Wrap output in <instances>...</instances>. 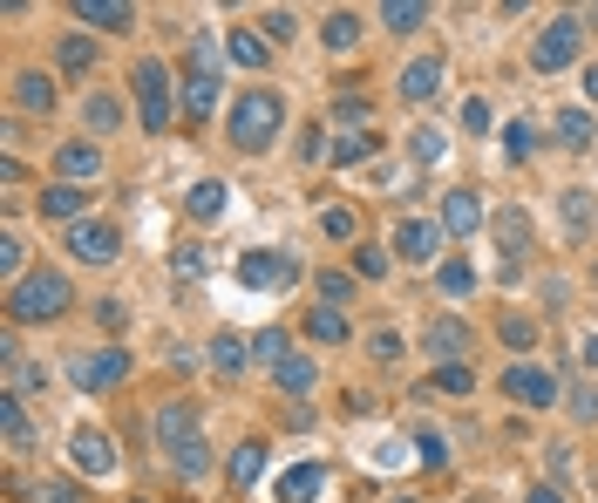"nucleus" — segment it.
<instances>
[{
    "label": "nucleus",
    "mask_w": 598,
    "mask_h": 503,
    "mask_svg": "<svg viewBox=\"0 0 598 503\" xmlns=\"http://www.w3.org/2000/svg\"><path fill=\"white\" fill-rule=\"evenodd\" d=\"M68 273H48V265H42V273H28L14 293H8V320L14 327H34V320H55V314H68Z\"/></svg>",
    "instance_id": "obj_1"
},
{
    "label": "nucleus",
    "mask_w": 598,
    "mask_h": 503,
    "mask_svg": "<svg viewBox=\"0 0 598 503\" xmlns=\"http://www.w3.org/2000/svg\"><path fill=\"white\" fill-rule=\"evenodd\" d=\"M279 123H286V102H279V89H246L231 109V143L238 150H265L279 136Z\"/></svg>",
    "instance_id": "obj_2"
},
{
    "label": "nucleus",
    "mask_w": 598,
    "mask_h": 503,
    "mask_svg": "<svg viewBox=\"0 0 598 503\" xmlns=\"http://www.w3.org/2000/svg\"><path fill=\"white\" fill-rule=\"evenodd\" d=\"M137 109H143V130H150V136L171 130L177 102H171V68H164V62H137Z\"/></svg>",
    "instance_id": "obj_3"
},
{
    "label": "nucleus",
    "mask_w": 598,
    "mask_h": 503,
    "mask_svg": "<svg viewBox=\"0 0 598 503\" xmlns=\"http://www.w3.org/2000/svg\"><path fill=\"white\" fill-rule=\"evenodd\" d=\"M578 42H585V21L578 14H557L544 34H537V48H531V68L537 75H557V68H572L578 62Z\"/></svg>",
    "instance_id": "obj_4"
},
{
    "label": "nucleus",
    "mask_w": 598,
    "mask_h": 503,
    "mask_svg": "<svg viewBox=\"0 0 598 503\" xmlns=\"http://www.w3.org/2000/svg\"><path fill=\"white\" fill-rule=\"evenodd\" d=\"M68 252L83 265H109L116 252H123V231H116L109 218H83V225H68Z\"/></svg>",
    "instance_id": "obj_5"
},
{
    "label": "nucleus",
    "mask_w": 598,
    "mask_h": 503,
    "mask_svg": "<svg viewBox=\"0 0 598 503\" xmlns=\"http://www.w3.org/2000/svg\"><path fill=\"white\" fill-rule=\"evenodd\" d=\"M238 280H246L252 293H286L300 280V265L286 252H246V259H238Z\"/></svg>",
    "instance_id": "obj_6"
},
{
    "label": "nucleus",
    "mask_w": 598,
    "mask_h": 503,
    "mask_svg": "<svg viewBox=\"0 0 598 503\" xmlns=\"http://www.w3.org/2000/svg\"><path fill=\"white\" fill-rule=\"evenodd\" d=\"M68 374H75V389H89V395H96V389H116V381L130 374V354H123V347H102V354H83Z\"/></svg>",
    "instance_id": "obj_7"
},
{
    "label": "nucleus",
    "mask_w": 598,
    "mask_h": 503,
    "mask_svg": "<svg viewBox=\"0 0 598 503\" xmlns=\"http://www.w3.org/2000/svg\"><path fill=\"white\" fill-rule=\"evenodd\" d=\"M68 462L83 477H116V442L102 436V429H75L68 436Z\"/></svg>",
    "instance_id": "obj_8"
},
{
    "label": "nucleus",
    "mask_w": 598,
    "mask_h": 503,
    "mask_svg": "<svg viewBox=\"0 0 598 503\" xmlns=\"http://www.w3.org/2000/svg\"><path fill=\"white\" fill-rule=\"evenodd\" d=\"M443 239H449V231L435 225V218H402V231H394V252H402L409 265H428L435 252H443Z\"/></svg>",
    "instance_id": "obj_9"
},
{
    "label": "nucleus",
    "mask_w": 598,
    "mask_h": 503,
    "mask_svg": "<svg viewBox=\"0 0 598 503\" xmlns=\"http://www.w3.org/2000/svg\"><path fill=\"white\" fill-rule=\"evenodd\" d=\"M503 395L524 402V408H551V402H557V381H551L544 368H531V361H517V368L503 374Z\"/></svg>",
    "instance_id": "obj_10"
},
{
    "label": "nucleus",
    "mask_w": 598,
    "mask_h": 503,
    "mask_svg": "<svg viewBox=\"0 0 598 503\" xmlns=\"http://www.w3.org/2000/svg\"><path fill=\"white\" fill-rule=\"evenodd\" d=\"M197 442V408L191 402H164V408H156V449H191Z\"/></svg>",
    "instance_id": "obj_11"
},
{
    "label": "nucleus",
    "mask_w": 598,
    "mask_h": 503,
    "mask_svg": "<svg viewBox=\"0 0 598 503\" xmlns=\"http://www.w3.org/2000/svg\"><path fill=\"white\" fill-rule=\"evenodd\" d=\"M225 190H231L225 177H197V184L184 190V218H191V225H218V218H225Z\"/></svg>",
    "instance_id": "obj_12"
},
{
    "label": "nucleus",
    "mask_w": 598,
    "mask_h": 503,
    "mask_svg": "<svg viewBox=\"0 0 598 503\" xmlns=\"http://www.w3.org/2000/svg\"><path fill=\"white\" fill-rule=\"evenodd\" d=\"M422 347H428V354H435V361H443V368H456V361L469 354V327H463V320H428Z\"/></svg>",
    "instance_id": "obj_13"
},
{
    "label": "nucleus",
    "mask_w": 598,
    "mask_h": 503,
    "mask_svg": "<svg viewBox=\"0 0 598 503\" xmlns=\"http://www.w3.org/2000/svg\"><path fill=\"white\" fill-rule=\"evenodd\" d=\"M320 490H327L320 462H293V470L279 477V503H320Z\"/></svg>",
    "instance_id": "obj_14"
},
{
    "label": "nucleus",
    "mask_w": 598,
    "mask_h": 503,
    "mask_svg": "<svg viewBox=\"0 0 598 503\" xmlns=\"http://www.w3.org/2000/svg\"><path fill=\"white\" fill-rule=\"evenodd\" d=\"M435 89H443V55H422L402 68V102H428Z\"/></svg>",
    "instance_id": "obj_15"
},
{
    "label": "nucleus",
    "mask_w": 598,
    "mask_h": 503,
    "mask_svg": "<svg viewBox=\"0 0 598 503\" xmlns=\"http://www.w3.org/2000/svg\"><path fill=\"white\" fill-rule=\"evenodd\" d=\"M211 109H218V75H191V83H184V123L205 130Z\"/></svg>",
    "instance_id": "obj_16"
},
{
    "label": "nucleus",
    "mask_w": 598,
    "mask_h": 503,
    "mask_svg": "<svg viewBox=\"0 0 598 503\" xmlns=\"http://www.w3.org/2000/svg\"><path fill=\"white\" fill-rule=\"evenodd\" d=\"M443 231H456V239L483 231V205H476V190H449V198H443Z\"/></svg>",
    "instance_id": "obj_17"
},
{
    "label": "nucleus",
    "mask_w": 598,
    "mask_h": 503,
    "mask_svg": "<svg viewBox=\"0 0 598 503\" xmlns=\"http://www.w3.org/2000/svg\"><path fill=\"white\" fill-rule=\"evenodd\" d=\"M83 211H89V190H83V184H48V190H42V218L83 225Z\"/></svg>",
    "instance_id": "obj_18"
},
{
    "label": "nucleus",
    "mask_w": 598,
    "mask_h": 503,
    "mask_svg": "<svg viewBox=\"0 0 598 503\" xmlns=\"http://www.w3.org/2000/svg\"><path fill=\"white\" fill-rule=\"evenodd\" d=\"M55 171H62V184H83V177H96V171H102V143H62Z\"/></svg>",
    "instance_id": "obj_19"
},
{
    "label": "nucleus",
    "mask_w": 598,
    "mask_h": 503,
    "mask_svg": "<svg viewBox=\"0 0 598 503\" xmlns=\"http://www.w3.org/2000/svg\"><path fill=\"white\" fill-rule=\"evenodd\" d=\"M14 102H21L28 116H48V109H55V83H48V75H34V68H21V75H14Z\"/></svg>",
    "instance_id": "obj_20"
},
{
    "label": "nucleus",
    "mask_w": 598,
    "mask_h": 503,
    "mask_svg": "<svg viewBox=\"0 0 598 503\" xmlns=\"http://www.w3.org/2000/svg\"><path fill=\"white\" fill-rule=\"evenodd\" d=\"M272 381H279V389H286V395H306L313 381H320V361H313V354H286V361L272 368Z\"/></svg>",
    "instance_id": "obj_21"
},
{
    "label": "nucleus",
    "mask_w": 598,
    "mask_h": 503,
    "mask_svg": "<svg viewBox=\"0 0 598 503\" xmlns=\"http://www.w3.org/2000/svg\"><path fill=\"white\" fill-rule=\"evenodd\" d=\"M0 429H8V449H14V456H28L34 429H28V408H21V395H0Z\"/></svg>",
    "instance_id": "obj_22"
},
{
    "label": "nucleus",
    "mask_w": 598,
    "mask_h": 503,
    "mask_svg": "<svg viewBox=\"0 0 598 503\" xmlns=\"http://www.w3.org/2000/svg\"><path fill=\"white\" fill-rule=\"evenodd\" d=\"M75 21H89V28H130L137 14L123 8V0H75Z\"/></svg>",
    "instance_id": "obj_23"
},
{
    "label": "nucleus",
    "mask_w": 598,
    "mask_h": 503,
    "mask_svg": "<svg viewBox=\"0 0 598 503\" xmlns=\"http://www.w3.org/2000/svg\"><path fill=\"white\" fill-rule=\"evenodd\" d=\"M497 239H503V259H510V273H517V259H524V245H531V218L524 211H503L497 218Z\"/></svg>",
    "instance_id": "obj_24"
},
{
    "label": "nucleus",
    "mask_w": 598,
    "mask_h": 503,
    "mask_svg": "<svg viewBox=\"0 0 598 503\" xmlns=\"http://www.w3.org/2000/svg\"><path fill=\"white\" fill-rule=\"evenodd\" d=\"M259 477H265V442H238V449H231V483L252 490Z\"/></svg>",
    "instance_id": "obj_25"
},
{
    "label": "nucleus",
    "mask_w": 598,
    "mask_h": 503,
    "mask_svg": "<svg viewBox=\"0 0 598 503\" xmlns=\"http://www.w3.org/2000/svg\"><path fill=\"white\" fill-rule=\"evenodd\" d=\"M557 143H572V150H585L591 136H598V123H591V109H557Z\"/></svg>",
    "instance_id": "obj_26"
},
{
    "label": "nucleus",
    "mask_w": 598,
    "mask_h": 503,
    "mask_svg": "<svg viewBox=\"0 0 598 503\" xmlns=\"http://www.w3.org/2000/svg\"><path fill=\"white\" fill-rule=\"evenodd\" d=\"M55 68L62 75H89L96 68V42H89V34H68V42L55 48Z\"/></svg>",
    "instance_id": "obj_27"
},
{
    "label": "nucleus",
    "mask_w": 598,
    "mask_h": 503,
    "mask_svg": "<svg viewBox=\"0 0 598 503\" xmlns=\"http://www.w3.org/2000/svg\"><path fill=\"white\" fill-rule=\"evenodd\" d=\"M231 62L238 68H265V34L259 28H231Z\"/></svg>",
    "instance_id": "obj_28"
},
{
    "label": "nucleus",
    "mask_w": 598,
    "mask_h": 503,
    "mask_svg": "<svg viewBox=\"0 0 598 503\" xmlns=\"http://www.w3.org/2000/svg\"><path fill=\"white\" fill-rule=\"evenodd\" d=\"M422 21H428L422 0H388V8H381V28H394V34H415Z\"/></svg>",
    "instance_id": "obj_29"
},
{
    "label": "nucleus",
    "mask_w": 598,
    "mask_h": 503,
    "mask_svg": "<svg viewBox=\"0 0 598 503\" xmlns=\"http://www.w3.org/2000/svg\"><path fill=\"white\" fill-rule=\"evenodd\" d=\"M320 42H327V48H354V42H361V14H347V8L327 14V21H320Z\"/></svg>",
    "instance_id": "obj_30"
},
{
    "label": "nucleus",
    "mask_w": 598,
    "mask_h": 503,
    "mask_svg": "<svg viewBox=\"0 0 598 503\" xmlns=\"http://www.w3.org/2000/svg\"><path fill=\"white\" fill-rule=\"evenodd\" d=\"M443 150H449V143H443V130H435V123H415V130H409V157H415V164H443Z\"/></svg>",
    "instance_id": "obj_31"
},
{
    "label": "nucleus",
    "mask_w": 598,
    "mask_h": 503,
    "mask_svg": "<svg viewBox=\"0 0 598 503\" xmlns=\"http://www.w3.org/2000/svg\"><path fill=\"white\" fill-rule=\"evenodd\" d=\"M306 333H313V340H327V347H340V340H347L340 306H313V314H306Z\"/></svg>",
    "instance_id": "obj_32"
},
{
    "label": "nucleus",
    "mask_w": 598,
    "mask_h": 503,
    "mask_svg": "<svg viewBox=\"0 0 598 503\" xmlns=\"http://www.w3.org/2000/svg\"><path fill=\"white\" fill-rule=\"evenodd\" d=\"M368 157H374V130H347L334 143V164H368Z\"/></svg>",
    "instance_id": "obj_33"
},
{
    "label": "nucleus",
    "mask_w": 598,
    "mask_h": 503,
    "mask_svg": "<svg viewBox=\"0 0 598 503\" xmlns=\"http://www.w3.org/2000/svg\"><path fill=\"white\" fill-rule=\"evenodd\" d=\"M89 130H96V136L123 130V102H116V96H89Z\"/></svg>",
    "instance_id": "obj_34"
},
{
    "label": "nucleus",
    "mask_w": 598,
    "mask_h": 503,
    "mask_svg": "<svg viewBox=\"0 0 598 503\" xmlns=\"http://www.w3.org/2000/svg\"><path fill=\"white\" fill-rule=\"evenodd\" d=\"M211 368H218V374H238V368H246V340L218 333V340H211Z\"/></svg>",
    "instance_id": "obj_35"
},
{
    "label": "nucleus",
    "mask_w": 598,
    "mask_h": 503,
    "mask_svg": "<svg viewBox=\"0 0 598 503\" xmlns=\"http://www.w3.org/2000/svg\"><path fill=\"white\" fill-rule=\"evenodd\" d=\"M320 231H327V239H354L361 218H354V205H327V211H320Z\"/></svg>",
    "instance_id": "obj_36"
},
{
    "label": "nucleus",
    "mask_w": 598,
    "mask_h": 503,
    "mask_svg": "<svg viewBox=\"0 0 598 503\" xmlns=\"http://www.w3.org/2000/svg\"><path fill=\"white\" fill-rule=\"evenodd\" d=\"M177 477H184V483H197V477H211V449H205V442H191V449H177Z\"/></svg>",
    "instance_id": "obj_37"
},
{
    "label": "nucleus",
    "mask_w": 598,
    "mask_h": 503,
    "mask_svg": "<svg viewBox=\"0 0 598 503\" xmlns=\"http://www.w3.org/2000/svg\"><path fill=\"white\" fill-rule=\"evenodd\" d=\"M0 265H8V293H14V286L28 280V273H21V265H28V245L14 239V231H8V239H0Z\"/></svg>",
    "instance_id": "obj_38"
},
{
    "label": "nucleus",
    "mask_w": 598,
    "mask_h": 503,
    "mask_svg": "<svg viewBox=\"0 0 598 503\" xmlns=\"http://www.w3.org/2000/svg\"><path fill=\"white\" fill-rule=\"evenodd\" d=\"M503 150H510V164H524L531 150H537V130H531V123H510V130H503Z\"/></svg>",
    "instance_id": "obj_39"
},
{
    "label": "nucleus",
    "mask_w": 598,
    "mask_h": 503,
    "mask_svg": "<svg viewBox=\"0 0 598 503\" xmlns=\"http://www.w3.org/2000/svg\"><path fill=\"white\" fill-rule=\"evenodd\" d=\"M510 347H537V320H524V314H503V327H497Z\"/></svg>",
    "instance_id": "obj_40"
},
{
    "label": "nucleus",
    "mask_w": 598,
    "mask_h": 503,
    "mask_svg": "<svg viewBox=\"0 0 598 503\" xmlns=\"http://www.w3.org/2000/svg\"><path fill=\"white\" fill-rule=\"evenodd\" d=\"M443 293H449V299L476 293V273H469V265H463V259H449V265H443Z\"/></svg>",
    "instance_id": "obj_41"
},
{
    "label": "nucleus",
    "mask_w": 598,
    "mask_h": 503,
    "mask_svg": "<svg viewBox=\"0 0 598 503\" xmlns=\"http://www.w3.org/2000/svg\"><path fill=\"white\" fill-rule=\"evenodd\" d=\"M435 389H443V395H469V389H476V374H469L463 361H456V368H435Z\"/></svg>",
    "instance_id": "obj_42"
},
{
    "label": "nucleus",
    "mask_w": 598,
    "mask_h": 503,
    "mask_svg": "<svg viewBox=\"0 0 598 503\" xmlns=\"http://www.w3.org/2000/svg\"><path fill=\"white\" fill-rule=\"evenodd\" d=\"M34 503H83V490L62 483V477H48V483H34Z\"/></svg>",
    "instance_id": "obj_43"
},
{
    "label": "nucleus",
    "mask_w": 598,
    "mask_h": 503,
    "mask_svg": "<svg viewBox=\"0 0 598 503\" xmlns=\"http://www.w3.org/2000/svg\"><path fill=\"white\" fill-rule=\"evenodd\" d=\"M252 354L279 368V361H286V354H293V347H286V333H279V327H272V333H259V340H252Z\"/></svg>",
    "instance_id": "obj_44"
},
{
    "label": "nucleus",
    "mask_w": 598,
    "mask_h": 503,
    "mask_svg": "<svg viewBox=\"0 0 598 503\" xmlns=\"http://www.w3.org/2000/svg\"><path fill=\"white\" fill-rule=\"evenodd\" d=\"M572 415H578V422H598V381H578V389H572Z\"/></svg>",
    "instance_id": "obj_45"
},
{
    "label": "nucleus",
    "mask_w": 598,
    "mask_h": 503,
    "mask_svg": "<svg viewBox=\"0 0 598 503\" xmlns=\"http://www.w3.org/2000/svg\"><path fill=\"white\" fill-rule=\"evenodd\" d=\"M415 449H422L428 470H443V462H449V449H443V436H435V429H422V436H415Z\"/></svg>",
    "instance_id": "obj_46"
},
{
    "label": "nucleus",
    "mask_w": 598,
    "mask_h": 503,
    "mask_svg": "<svg viewBox=\"0 0 598 503\" xmlns=\"http://www.w3.org/2000/svg\"><path fill=\"white\" fill-rule=\"evenodd\" d=\"M347 293H354V280H347V273H320V306H340Z\"/></svg>",
    "instance_id": "obj_47"
},
{
    "label": "nucleus",
    "mask_w": 598,
    "mask_h": 503,
    "mask_svg": "<svg viewBox=\"0 0 598 503\" xmlns=\"http://www.w3.org/2000/svg\"><path fill=\"white\" fill-rule=\"evenodd\" d=\"M463 123H469L476 136H490V102H483V96H469V102H463Z\"/></svg>",
    "instance_id": "obj_48"
},
{
    "label": "nucleus",
    "mask_w": 598,
    "mask_h": 503,
    "mask_svg": "<svg viewBox=\"0 0 598 503\" xmlns=\"http://www.w3.org/2000/svg\"><path fill=\"white\" fill-rule=\"evenodd\" d=\"M368 347H374V361H402V333H394V327H381Z\"/></svg>",
    "instance_id": "obj_49"
},
{
    "label": "nucleus",
    "mask_w": 598,
    "mask_h": 503,
    "mask_svg": "<svg viewBox=\"0 0 598 503\" xmlns=\"http://www.w3.org/2000/svg\"><path fill=\"white\" fill-rule=\"evenodd\" d=\"M354 265H361L368 280H388V252H374V245H361V252H354Z\"/></svg>",
    "instance_id": "obj_50"
},
{
    "label": "nucleus",
    "mask_w": 598,
    "mask_h": 503,
    "mask_svg": "<svg viewBox=\"0 0 598 503\" xmlns=\"http://www.w3.org/2000/svg\"><path fill=\"white\" fill-rule=\"evenodd\" d=\"M565 218H572L578 231L591 225V198H585V190H565Z\"/></svg>",
    "instance_id": "obj_51"
},
{
    "label": "nucleus",
    "mask_w": 598,
    "mask_h": 503,
    "mask_svg": "<svg viewBox=\"0 0 598 503\" xmlns=\"http://www.w3.org/2000/svg\"><path fill=\"white\" fill-rule=\"evenodd\" d=\"M265 28H272V42H293V34H300V21H293L286 8H272V14H265Z\"/></svg>",
    "instance_id": "obj_52"
},
{
    "label": "nucleus",
    "mask_w": 598,
    "mask_h": 503,
    "mask_svg": "<svg viewBox=\"0 0 598 503\" xmlns=\"http://www.w3.org/2000/svg\"><path fill=\"white\" fill-rule=\"evenodd\" d=\"M177 273H184V280L205 273V245H184V252H177Z\"/></svg>",
    "instance_id": "obj_53"
},
{
    "label": "nucleus",
    "mask_w": 598,
    "mask_h": 503,
    "mask_svg": "<svg viewBox=\"0 0 598 503\" xmlns=\"http://www.w3.org/2000/svg\"><path fill=\"white\" fill-rule=\"evenodd\" d=\"M334 109H340V116H347V123H361V116H368V109H374V102H368V96H340V102H334Z\"/></svg>",
    "instance_id": "obj_54"
},
{
    "label": "nucleus",
    "mask_w": 598,
    "mask_h": 503,
    "mask_svg": "<svg viewBox=\"0 0 598 503\" xmlns=\"http://www.w3.org/2000/svg\"><path fill=\"white\" fill-rule=\"evenodd\" d=\"M585 102H598V62L585 68Z\"/></svg>",
    "instance_id": "obj_55"
},
{
    "label": "nucleus",
    "mask_w": 598,
    "mask_h": 503,
    "mask_svg": "<svg viewBox=\"0 0 598 503\" xmlns=\"http://www.w3.org/2000/svg\"><path fill=\"white\" fill-rule=\"evenodd\" d=\"M524 503H565V496H557V490H551V483H544V490H531V496H524Z\"/></svg>",
    "instance_id": "obj_56"
},
{
    "label": "nucleus",
    "mask_w": 598,
    "mask_h": 503,
    "mask_svg": "<svg viewBox=\"0 0 598 503\" xmlns=\"http://www.w3.org/2000/svg\"><path fill=\"white\" fill-rule=\"evenodd\" d=\"M585 368H598V333H585Z\"/></svg>",
    "instance_id": "obj_57"
},
{
    "label": "nucleus",
    "mask_w": 598,
    "mask_h": 503,
    "mask_svg": "<svg viewBox=\"0 0 598 503\" xmlns=\"http://www.w3.org/2000/svg\"><path fill=\"white\" fill-rule=\"evenodd\" d=\"M394 503H409V496H394Z\"/></svg>",
    "instance_id": "obj_58"
},
{
    "label": "nucleus",
    "mask_w": 598,
    "mask_h": 503,
    "mask_svg": "<svg viewBox=\"0 0 598 503\" xmlns=\"http://www.w3.org/2000/svg\"><path fill=\"white\" fill-rule=\"evenodd\" d=\"M137 503H150V496H137Z\"/></svg>",
    "instance_id": "obj_59"
}]
</instances>
